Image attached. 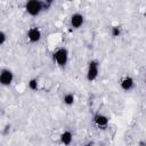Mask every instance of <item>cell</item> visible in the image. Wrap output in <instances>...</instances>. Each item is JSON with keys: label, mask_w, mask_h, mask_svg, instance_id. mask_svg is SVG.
Instances as JSON below:
<instances>
[{"label": "cell", "mask_w": 146, "mask_h": 146, "mask_svg": "<svg viewBox=\"0 0 146 146\" xmlns=\"http://www.w3.org/2000/svg\"><path fill=\"white\" fill-rule=\"evenodd\" d=\"M50 3H51L50 1L44 2L40 0H30L25 3V10L31 16H38L41 14L42 10L47 8V5H50Z\"/></svg>", "instance_id": "1"}, {"label": "cell", "mask_w": 146, "mask_h": 146, "mask_svg": "<svg viewBox=\"0 0 146 146\" xmlns=\"http://www.w3.org/2000/svg\"><path fill=\"white\" fill-rule=\"evenodd\" d=\"M52 58H54L55 63H56L58 66L63 67V66H65V65L67 64V62H68V50H67L66 48H64V47L58 48V49H56V50L54 51Z\"/></svg>", "instance_id": "2"}, {"label": "cell", "mask_w": 146, "mask_h": 146, "mask_svg": "<svg viewBox=\"0 0 146 146\" xmlns=\"http://www.w3.org/2000/svg\"><path fill=\"white\" fill-rule=\"evenodd\" d=\"M98 74H99V63H98V60L92 59L88 63V68H87V73H86L87 80L89 82H92L98 78Z\"/></svg>", "instance_id": "3"}, {"label": "cell", "mask_w": 146, "mask_h": 146, "mask_svg": "<svg viewBox=\"0 0 146 146\" xmlns=\"http://www.w3.org/2000/svg\"><path fill=\"white\" fill-rule=\"evenodd\" d=\"M26 36H27V40L31 42V43H36L41 40L42 38V32L41 30L38 27V26H32L27 30V33H26Z\"/></svg>", "instance_id": "4"}, {"label": "cell", "mask_w": 146, "mask_h": 146, "mask_svg": "<svg viewBox=\"0 0 146 146\" xmlns=\"http://www.w3.org/2000/svg\"><path fill=\"white\" fill-rule=\"evenodd\" d=\"M14 81V73L9 68H2L0 72V83L5 87L10 86Z\"/></svg>", "instance_id": "5"}, {"label": "cell", "mask_w": 146, "mask_h": 146, "mask_svg": "<svg viewBox=\"0 0 146 146\" xmlns=\"http://www.w3.org/2000/svg\"><path fill=\"white\" fill-rule=\"evenodd\" d=\"M94 123L97 128L99 129H105L108 123H110V119L105 115V114H102V113H98L94 116Z\"/></svg>", "instance_id": "6"}, {"label": "cell", "mask_w": 146, "mask_h": 146, "mask_svg": "<svg viewBox=\"0 0 146 146\" xmlns=\"http://www.w3.org/2000/svg\"><path fill=\"white\" fill-rule=\"evenodd\" d=\"M120 87L124 91H130L135 87V80H133V78L130 76V75H124L120 80Z\"/></svg>", "instance_id": "7"}, {"label": "cell", "mask_w": 146, "mask_h": 146, "mask_svg": "<svg viewBox=\"0 0 146 146\" xmlns=\"http://www.w3.org/2000/svg\"><path fill=\"white\" fill-rule=\"evenodd\" d=\"M70 23L73 29H80L84 23V16L80 13H74L70 18Z\"/></svg>", "instance_id": "8"}, {"label": "cell", "mask_w": 146, "mask_h": 146, "mask_svg": "<svg viewBox=\"0 0 146 146\" xmlns=\"http://www.w3.org/2000/svg\"><path fill=\"white\" fill-rule=\"evenodd\" d=\"M59 139H60V143H62L63 145L68 146V145H71V143H72V140H73V133H72L70 130H65V131H63V132L60 133Z\"/></svg>", "instance_id": "9"}, {"label": "cell", "mask_w": 146, "mask_h": 146, "mask_svg": "<svg viewBox=\"0 0 146 146\" xmlns=\"http://www.w3.org/2000/svg\"><path fill=\"white\" fill-rule=\"evenodd\" d=\"M74 102H75V96H74V94L67 92V94L64 95V97H63V103H64L65 105L71 106V105L74 104Z\"/></svg>", "instance_id": "10"}, {"label": "cell", "mask_w": 146, "mask_h": 146, "mask_svg": "<svg viewBox=\"0 0 146 146\" xmlns=\"http://www.w3.org/2000/svg\"><path fill=\"white\" fill-rule=\"evenodd\" d=\"M27 87H29L30 90H32V91H36V90L39 89V80H38L36 78H32V79H30L29 82H27Z\"/></svg>", "instance_id": "11"}, {"label": "cell", "mask_w": 146, "mask_h": 146, "mask_svg": "<svg viewBox=\"0 0 146 146\" xmlns=\"http://www.w3.org/2000/svg\"><path fill=\"white\" fill-rule=\"evenodd\" d=\"M121 33H122V29H121V26H119V25L112 26V29H111V34H112L113 38H117V36H120Z\"/></svg>", "instance_id": "12"}, {"label": "cell", "mask_w": 146, "mask_h": 146, "mask_svg": "<svg viewBox=\"0 0 146 146\" xmlns=\"http://www.w3.org/2000/svg\"><path fill=\"white\" fill-rule=\"evenodd\" d=\"M7 41V34L5 31H0V46H3Z\"/></svg>", "instance_id": "13"}, {"label": "cell", "mask_w": 146, "mask_h": 146, "mask_svg": "<svg viewBox=\"0 0 146 146\" xmlns=\"http://www.w3.org/2000/svg\"><path fill=\"white\" fill-rule=\"evenodd\" d=\"M84 146H92L91 144H87V145H84Z\"/></svg>", "instance_id": "14"}, {"label": "cell", "mask_w": 146, "mask_h": 146, "mask_svg": "<svg viewBox=\"0 0 146 146\" xmlns=\"http://www.w3.org/2000/svg\"><path fill=\"white\" fill-rule=\"evenodd\" d=\"M145 83H146V78H145Z\"/></svg>", "instance_id": "15"}]
</instances>
